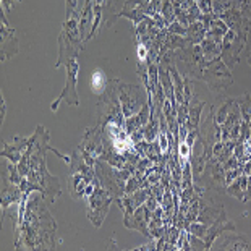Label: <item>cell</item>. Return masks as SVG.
<instances>
[{"mask_svg":"<svg viewBox=\"0 0 251 251\" xmlns=\"http://www.w3.org/2000/svg\"><path fill=\"white\" fill-rule=\"evenodd\" d=\"M217 17L221 18L224 23L228 26V29H232L233 33L240 37V39L247 41L250 20L245 18L238 8H228V10H226V12L219 13Z\"/></svg>","mask_w":251,"mask_h":251,"instance_id":"52a82bcc","label":"cell"},{"mask_svg":"<svg viewBox=\"0 0 251 251\" xmlns=\"http://www.w3.org/2000/svg\"><path fill=\"white\" fill-rule=\"evenodd\" d=\"M201 79L202 81H206L207 86H209L212 91H217V93L227 89L233 83L230 68L224 63L222 57H217V58H214V60L206 62Z\"/></svg>","mask_w":251,"mask_h":251,"instance_id":"277c9868","label":"cell"},{"mask_svg":"<svg viewBox=\"0 0 251 251\" xmlns=\"http://www.w3.org/2000/svg\"><path fill=\"white\" fill-rule=\"evenodd\" d=\"M76 3H78V0H67V18H72L73 15H75V10H76Z\"/></svg>","mask_w":251,"mask_h":251,"instance_id":"d6986e66","label":"cell"},{"mask_svg":"<svg viewBox=\"0 0 251 251\" xmlns=\"http://www.w3.org/2000/svg\"><path fill=\"white\" fill-rule=\"evenodd\" d=\"M67 68V81H65V86H63L60 96L50 104V109L52 110H57L58 109V104L60 100H67L68 105H73L76 107L79 104L78 100V93H76V81H78V72H79V63H78V57H70L68 60L63 63Z\"/></svg>","mask_w":251,"mask_h":251,"instance_id":"5b68a950","label":"cell"},{"mask_svg":"<svg viewBox=\"0 0 251 251\" xmlns=\"http://www.w3.org/2000/svg\"><path fill=\"white\" fill-rule=\"evenodd\" d=\"M245 54H247V60L251 65V20H250V28H248V36H247V42H245Z\"/></svg>","mask_w":251,"mask_h":251,"instance_id":"ac0fdd59","label":"cell"},{"mask_svg":"<svg viewBox=\"0 0 251 251\" xmlns=\"http://www.w3.org/2000/svg\"><path fill=\"white\" fill-rule=\"evenodd\" d=\"M214 250H233V251H238V250H245V251H250L251 250V243L248 242V238L245 235H240V233H221L219 237L216 238V242L212 243Z\"/></svg>","mask_w":251,"mask_h":251,"instance_id":"ba28073f","label":"cell"},{"mask_svg":"<svg viewBox=\"0 0 251 251\" xmlns=\"http://www.w3.org/2000/svg\"><path fill=\"white\" fill-rule=\"evenodd\" d=\"M245 42L247 41L240 39L232 29H228L227 34L224 36L222 44H221V57H222L224 63H226L230 70L238 63L240 52L245 49Z\"/></svg>","mask_w":251,"mask_h":251,"instance_id":"8992f818","label":"cell"},{"mask_svg":"<svg viewBox=\"0 0 251 251\" xmlns=\"http://www.w3.org/2000/svg\"><path fill=\"white\" fill-rule=\"evenodd\" d=\"M112 193L100 183L99 180L94 178V188L88 195V217L93 222V226L100 227L104 222L105 216L109 212V206L112 202Z\"/></svg>","mask_w":251,"mask_h":251,"instance_id":"3957f363","label":"cell"},{"mask_svg":"<svg viewBox=\"0 0 251 251\" xmlns=\"http://www.w3.org/2000/svg\"><path fill=\"white\" fill-rule=\"evenodd\" d=\"M18 2H21V0H2V3H3V7H5V12H10L12 10V7L15 3H18Z\"/></svg>","mask_w":251,"mask_h":251,"instance_id":"ffe728a7","label":"cell"},{"mask_svg":"<svg viewBox=\"0 0 251 251\" xmlns=\"http://www.w3.org/2000/svg\"><path fill=\"white\" fill-rule=\"evenodd\" d=\"M206 33H207V26L202 23L201 20H198L195 23L186 26V33L183 37L188 44H200V42L206 37Z\"/></svg>","mask_w":251,"mask_h":251,"instance_id":"5bb4252c","label":"cell"},{"mask_svg":"<svg viewBox=\"0 0 251 251\" xmlns=\"http://www.w3.org/2000/svg\"><path fill=\"white\" fill-rule=\"evenodd\" d=\"M238 10L242 12V15L245 18L251 20V0H240Z\"/></svg>","mask_w":251,"mask_h":251,"instance_id":"e0dca14e","label":"cell"},{"mask_svg":"<svg viewBox=\"0 0 251 251\" xmlns=\"http://www.w3.org/2000/svg\"><path fill=\"white\" fill-rule=\"evenodd\" d=\"M227 230L235 232L237 230V227H235V224L232 221H228L227 219L226 211H222L221 216H219L216 221L207 227V232H206L204 237H202V242H204V245H206V250H209L212 247V243L216 242V238L219 237V235L227 232Z\"/></svg>","mask_w":251,"mask_h":251,"instance_id":"9c48e42d","label":"cell"},{"mask_svg":"<svg viewBox=\"0 0 251 251\" xmlns=\"http://www.w3.org/2000/svg\"><path fill=\"white\" fill-rule=\"evenodd\" d=\"M206 102L204 100H200L193 96L188 102V117H186V126H188L190 133H198V128H200V117H201V110L204 109Z\"/></svg>","mask_w":251,"mask_h":251,"instance_id":"7c38bea8","label":"cell"},{"mask_svg":"<svg viewBox=\"0 0 251 251\" xmlns=\"http://www.w3.org/2000/svg\"><path fill=\"white\" fill-rule=\"evenodd\" d=\"M31 138H23V136H15V144L3 143L2 148V156L10 159L13 164H18L20 159L23 157V154L26 152V149L29 148Z\"/></svg>","mask_w":251,"mask_h":251,"instance_id":"8fae6325","label":"cell"},{"mask_svg":"<svg viewBox=\"0 0 251 251\" xmlns=\"http://www.w3.org/2000/svg\"><path fill=\"white\" fill-rule=\"evenodd\" d=\"M5 117V100L2 99V119Z\"/></svg>","mask_w":251,"mask_h":251,"instance_id":"44dd1931","label":"cell"},{"mask_svg":"<svg viewBox=\"0 0 251 251\" xmlns=\"http://www.w3.org/2000/svg\"><path fill=\"white\" fill-rule=\"evenodd\" d=\"M117 89H119V99L125 119H130V117L138 114L143 109V105L151 99V94H148V91H144V88L140 84L122 83L119 79Z\"/></svg>","mask_w":251,"mask_h":251,"instance_id":"7a4b0ae2","label":"cell"},{"mask_svg":"<svg viewBox=\"0 0 251 251\" xmlns=\"http://www.w3.org/2000/svg\"><path fill=\"white\" fill-rule=\"evenodd\" d=\"M110 79L107 78V75L102 68H96L91 75V91L98 96H102L105 93V89L109 88Z\"/></svg>","mask_w":251,"mask_h":251,"instance_id":"9a60e30c","label":"cell"},{"mask_svg":"<svg viewBox=\"0 0 251 251\" xmlns=\"http://www.w3.org/2000/svg\"><path fill=\"white\" fill-rule=\"evenodd\" d=\"M18 52V39H17V31L10 28L7 20L2 15V62L8 60L10 57H13Z\"/></svg>","mask_w":251,"mask_h":251,"instance_id":"30bf717a","label":"cell"},{"mask_svg":"<svg viewBox=\"0 0 251 251\" xmlns=\"http://www.w3.org/2000/svg\"><path fill=\"white\" fill-rule=\"evenodd\" d=\"M148 214H149V211H148V207H138V211L136 212H133V214L130 217H126L125 219V226L128 228H135V230H140L143 235H146V237H149V230H148V227H146V222H148Z\"/></svg>","mask_w":251,"mask_h":251,"instance_id":"4fadbf2b","label":"cell"},{"mask_svg":"<svg viewBox=\"0 0 251 251\" xmlns=\"http://www.w3.org/2000/svg\"><path fill=\"white\" fill-rule=\"evenodd\" d=\"M196 5L202 15L214 13V3H212V0H196Z\"/></svg>","mask_w":251,"mask_h":251,"instance_id":"2e32d148","label":"cell"},{"mask_svg":"<svg viewBox=\"0 0 251 251\" xmlns=\"http://www.w3.org/2000/svg\"><path fill=\"white\" fill-rule=\"evenodd\" d=\"M39 193V191H37ZM26 195L23 204H18V217L15 219V248L54 250L57 224L46 209L42 195Z\"/></svg>","mask_w":251,"mask_h":251,"instance_id":"6da1fadb","label":"cell"}]
</instances>
